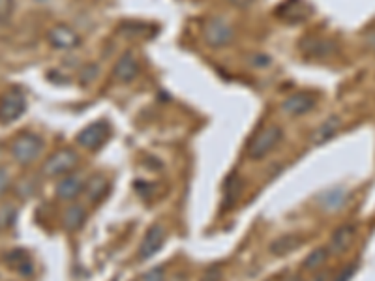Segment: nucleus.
<instances>
[{
  "label": "nucleus",
  "mask_w": 375,
  "mask_h": 281,
  "mask_svg": "<svg viewBox=\"0 0 375 281\" xmlns=\"http://www.w3.org/2000/svg\"><path fill=\"white\" fill-rule=\"evenodd\" d=\"M13 12V0H0V23L10 19Z\"/></svg>",
  "instance_id": "22"
},
{
  "label": "nucleus",
  "mask_w": 375,
  "mask_h": 281,
  "mask_svg": "<svg viewBox=\"0 0 375 281\" xmlns=\"http://www.w3.org/2000/svg\"><path fill=\"white\" fill-rule=\"evenodd\" d=\"M340 124H342V120L338 117H329L324 120L323 124L319 126L315 131H313V135H311V143L313 144H323L327 141L334 137L340 130Z\"/></svg>",
  "instance_id": "14"
},
{
  "label": "nucleus",
  "mask_w": 375,
  "mask_h": 281,
  "mask_svg": "<svg viewBox=\"0 0 375 281\" xmlns=\"http://www.w3.org/2000/svg\"><path fill=\"white\" fill-rule=\"evenodd\" d=\"M366 46H368L372 51H375V28L374 30H369L368 36H366Z\"/></svg>",
  "instance_id": "26"
},
{
  "label": "nucleus",
  "mask_w": 375,
  "mask_h": 281,
  "mask_svg": "<svg viewBox=\"0 0 375 281\" xmlns=\"http://www.w3.org/2000/svg\"><path fill=\"white\" fill-rule=\"evenodd\" d=\"M10 188V175H8L6 169L0 167V197L4 195Z\"/></svg>",
  "instance_id": "24"
},
{
  "label": "nucleus",
  "mask_w": 375,
  "mask_h": 281,
  "mask_svg": "<svg viewBox=\"0 0 375 281\" xmlns=\"http://www.w3.org/2000/svg\"><path fill=\"white\" fill-rule=\"evenodd\" d=\"M84 180L81 175L77 173H70V175H66L62 180L57 186V195L60 199H64V201H71V199H75V197L84 190Z\"/></svg>",
  "instance_id": "13"
},
{
  "label": "nucleus",
  "mask_w": 375,
  "mask_h": 281,
  "mask_svg": "<svg viewBox=\"0 0 375 281\" xmlns=\"http://www.w3.org/2000/svg\"><path fill=\"white\" fill-rule=\"evenodd\" d=\"M284 137V131L280 128L278 124H268L265 128H261V130L255 133L252 137V141L248 143V157L252 159V162H259V159H263L266 154H271L278 143Z\"/></svg>",
  "instance_id": "1"
},
{
  "label": "nucleus",
  "mask_w": 375,
  "mask_h": 281,
  "mask_svg": "<svg viewBox=\"0 0 375 281\" xmlns=\"http://www.w3.org/2000/svg\"><path fill=\"white\" fill-rule=\"evenodd\" d=\"M107 190H109V184H107V180L102 175H94L89 182L84 184V191H86V195H89L92 203L102 201Z\"/></svg>",
  "instance_id": "17"
},
{
  "label": "nucleus",
  "mask_w": 375,
  "mask_h": 281,
  "mask_svg": "<svg viewBox=\"0 0 375 281\" xmlns=\"http://www.w3.org/2000/svg\"><path fill=\"white\" fill-rule=\"evenodd\" d=\"M250 60H252V64L255 66V68H266V64L271 62V59H268L266 55H261V52H259V55H253Z\"/></svg>",
  "instance_id": "25"
},
{
  "label": "nucleus",
  "mask_w": 375,
  "mask_h": 281,
  "mask_svg": "<svg viewBox=\"0 0 375 281\" xmlns=\"http://www.w3.org/2000/svg\"><path fill=\"white\" fill-rule=\"evenodd\" d=\"M79 164L77 152H73L71 148H60L53 156L46 159V164L42 165V175L47 178H57L70 175L71 171L75 169Z\"/></svg>",
  "instance_id": "3"
},
{
  "label": "nucleus",
  "mask_w": 375,
  "mask_h": 281,
  "mask_svg": "<svg viewBox=\"0 0 375 281\" xmlns=\"http://www.w3.org/2000/svg\"><path fill=\"white\" fill-rule=\"evenodd\" d=\"M0 151H2V146H0Z\"/></svg>",
  "instance_id": "30"
},
{
  "label": "nucleus",
  "mask_w": 375,
  "mask_h": 281,
  "mask_svg": "<svg viewBox=\"0 0 375 281\" xmlns=\"http://www.w3.org/2000/svg\"><path fill=\"white\" fill-rule=\"evenodd\" d=\"M329 280V274H317L315 278H313V281H327Z\"/></svg>",
  "instance_id": "28"
},
{
  "label": "nucleus",
  "mask_w": 375,
  "mask_h": 281,
  "mask_svg": "<svg viewBox=\"0 0 375 281\" xmlns=\"http://www.w3.org/2000/svg\"><path fill=\"white\" fill-rule=\"evenodd\" d=\"M44 148H46L44 139L36 133L26 131V133H21L13 139L12 156L19 165H30L38 159V156H42Z\"/></svg>",
  "instance_id": "2"
},
{
  "label": "nucleus",
  "mask_w": 375,
  "mask_h": 281,
  "mask_svg": "<svg viewBox=\"0 0 375 281\" xmlns=\"http://www.w3.org/2000/svg\"><path fill=\"white\" fill-rule=\"evenodd\" d=\"M141 281H165V269H163V267L150 269L149 272L143 274Z\"/></svg>",
  "instance_id": "21"
},
{
  "label": "nucleus",
  "mask_w": 375,
  "mask_h": 281,
  "mask_svg": "<svg viewBox=\"0 0 375 281\" xmlns=\"http://www.w3.org/2000/svg\"><path fill=\"white\" fill-rule=\"evenodd\" d=\"M300 244H302V236L300 235H284L271 244V253L276 257H284L300 248Z\"/></svg>",
  "instance_id": "16"
},
{
  "label": "nucleus",
  "mask_w": 375,
  "mask_h": 281,
  "mask_svg": "<svg viewBox=\"0 0 375 281\" xmlns=\"http://www.w3.org/2000/svg\"><path fill=\"white\" fill-rule=\"evenodd\" d=\"M111 137V126L105 120L92 122L77 133V144L84 151H98L102 148Z\"/></svg>",
  "instance_id": "6"
},
{
  "label": "nucleus",
  "mask_w": 375,
  "mask_h": 281,
  "mask_svg": "<svg viewBox=\"0 0 375 281\" xmlns=\"http://www.w3.org/2000/svg\"><path fill=\"white\" fill-rule=\"evenodd\" d=\"M317 105V98L311 96L308 92H297V94H291L284 99L282 104V111L289 117H304L310 111H313Z\"/></svg>",
  "instance_id": "8"
},
{
  "label": "nucleus",
  "mask_w": 375,
  "mask_h": 281,
  "mask_svg": "<svg viewBox=\"0 0 375 281\" xmlns=\"http://www.w3.org/2000/svg\"><path fill=\"white\" fill-rule=\"evenodd\" d=\"M345 199H347V191L343 188H334V190L324 191L321 197V206L327 210H338L345 203Z\"/></svg>",
  "instance_id": "19"
},
{
  "label": "nucleus",
  "mask_w": 375,
  "mask_h": 281,
  "mask_svg": "<svg viewBox=\"0 0 375 281\" xmlns=\"http://www.w3.org/2000/svg\"><path fill=\"white\" fill-rule=\"evenodd\" d=\"M327 259H329V248H317L306 257L304 262H302V269L308 270V272L319 270L327 262Z\"/></svg>",
  "instance_id": "20"
},
{
  "label": "nucleus",
  "mask_w": 375,
  "mask_h": 281,
  "mask_svg": "<svg viewBox=\"0 0 375 281\" xmlns=\"http://www.w3.org/2000/svg\"><path fill=\"white\" fill-rule=\"evenodd\" d=\"M165 242V231L160 225H152L147 235L143 238L141 248H139V259H150V257L158 253Z\"/></svg>",
  "instance_id": "11"
},
{
  "label": "nucleus",
  "mask_w": 375,
  "mask_h": 281,
  "mask_svg": "<svg viewBox=\"0 0 375 281\" xmlns=\"http://www.w3.org/2000/svg\"><path fill=\"white\" fill-rule=\"evenodd\" d=\"M203 39H205V43L208 47L221 49V47H227L233 41L235 32L233 28L229 26V23H226L220 17H210L203 25Z\"/></svg>",
  "instance_id": "5"
},
{
  "label": "nucleus",
  "mask_w": 375,
  "mask_h": 281,
  "mask_svg": "<svg viewBox=\"0 0 375 281\" xmlns=\"http://www.w3.org/2000/svg\"><path fill=\"white\" fill-rule=\"evenodd\" d=\"M84 217H86V212H84L83 206H79V204H73L70 209L64 212V227L68 231H79L83 227Z\"/></svg>",
  "instance_id": "18"
},
{
  "label": "nucleus",
  "mask_w": 375,
  "mask_h": 281,
  "mask_svg": "<svg viewBox=\"0 0 375 281\" xmlns=\"http://www.w3.org/2000/svg\"><path fill=\"white\" fill-rule=\"evenodd\" d=\"M356 227L355 225H342V227H338L334 231V235L330 236V242H329V251L332 253H345L347 249L351 248V244H353V238H355Z\"/></svg>",
  "instance_id": "12"
},
{
  "label": "nucleus",
  "mask_w": 375,
  "mask_h": 281,
  "mask_svg": "<svg viewBox=\"0 0 375 281\" xmlns=\"http://www.w3.org/2000/svg\"><path fill=\"white\" fill-rule=\"evenodd\" d=\"M25 111L26 98L19 88H10L0 94V124H12L19 120Z\"/></svg>",
  "instance_id": "4"
},
{
  "label": "nucleus",
  "mask_w": 375,
  "mask_h": 281,
  "mask_svg": "<svg viewBox=\"0 0 375 281\" xmlns=\"http://www.w3.org/2000/svg\"><path fill=\"white\" fill-rule=\"evenodd\" d=\"M356 269H358V264H349V267H345L334 281H351V278L355 275Z\"/></svg>",
  "instance_id": "23"
},
{
  "label": "nucleus",
  "mask_w": 375,
  "mask_h": 281,
  "mask_svg": "<svg viewBox=\"0 0 375 281\" xmlns=\"http://www.w3.org/2000/svg\"><path fill=\"white\" fill-rule=\"evenodd\" d=\"M282 278H278V275H274V278H271V280H266V281H280Z\"/></svg>",
  "instance_id": "29"
},
{
  "label": "nucleus",
  "mask_w": 375,
  "mask_h": 281,
  "mask_svg": "<svg viewBox=\"0 0 375 281\" xmlns=\"http://www.w3.org/2000/svg\"><path fill=\"white\" fill-rule=\"evenodd\" d=\"M47 39L55 49L59 51H73L81 46V36H79L77 30H73L71 26L68 25H55L47 32Z\"/></svg>",
  "instance_id": "7"
},
{
  "label": "nucleus",
  "mask_w": 375,
  "mask_h": 281,
  "mask_svg": "<svg viewBox=\"0 0 375 281\" xmlns=\"http://www.w3.org/2000/svg\"><path fill=\"white\" fill-rule=\"evenodd\" d=\"M141 72V64L134 52L126 51L124 55H120V59L115 62V68H113V79L118 81V83H131L134 79L139 75Z\"/></svg>",
  "instance_id": "9"
},
{
  "label": "nucleus",
  "mask_w": 375,
  "mask_h": 281,
  "mask_svg": "<svg viewBox=\"0 0 375 281\" xmlns=\"http://www.w3.org/2000/svg\"><path fill=\"white\" fill-rule=\"evenodd\" d=\"M6 264L21 275L33 274V261H30V257L26 255L23 249H13V251H10L6 255Z\"/></svg>",
  "instance_id": "15"
},
{
  "label": "nucleus",
  "mask_w": 375,
  "mask_h": 281,
  "mask_svg": "<svg viewBox=\"0 0 375 281\" xmlns=\"http://www.w3.org/2000/svg\"><path fill=\"white\" fill-rule=\"evenodd\" d=\"M300 49H302L306 57H310V59H329L332 55H336L338 46L332 39L306 38L302 39Z\"/></svg>",
  "instance_id": "10"
},
{
  "label": "nucleus",
  "mask_w": 375,
  "mask_h": 281,
  "mask_svg": "<svg viewBox=\"0 0 375 281\" xmlns=\"http://www.w3.org/2000/svg\"><path fill=\"white\" fill-rule=\"evenodd\" d=\"M280 281H302V278L300 275H289V278H282Z\"/></svg>",
  "instance_id": "27"
}]
</instances>
